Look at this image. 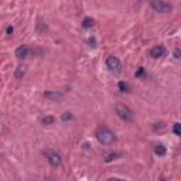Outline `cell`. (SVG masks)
I'll return each mask as SVG.
<instances>
[{
  "instance_id": "cell-18",
  "label": "cell",
  "mask_w": 181,
  "mask_h": 181,
  "mask_svg": "<svg viewBox=\"0 0 181 181\" xmlns=\"http://www.w3.org/2000/svg\"><path fill=\"white\" fill-rule=\"evenodd\" d=\"M174 57H175V58H180V57H181V50H178V48H177V50L174 51Z\"/></svg>"
},
{
  "instance_id": "cell-20",
  "label": "cell",
  "mask_w": 181,
  "mask_h": 181,
  "mask_svg": "<svg viewBox=\"0 0 181 181\" xmlns=\"http://www.w3.org/2000/svg\"><path fill=\"white\" fill-rule=\"evenodd\" d=\"M108 181H123V180H119V178H110V180H108Z\"/></svg>"
},
{
  "instance_id": "cell-9",
  "label": "cell",
  "mask_w": 181,
  "mask_h": 181,
  "mask_svg": "<svg viewBox=\"0 0 181 181\" xmlns=\"http://www.w3.org/2000/svg\"><path fill=\"white\" fill-rule=\"evenodd\" d=\"M166 152H167V150H166V147H164L163 144H157L154 147V153L157 156H164V154H166Z\"/></svg>"
},
{
  "instance_id": "cell-4",
  "label": "cell",
  "mask_w": 181,
  "mask_h": 181,
  "mask_svg": "<svg viewBox=\"0 0 181 181\" xmlns=\"http://www.w3.org/2000/svg\"><path fill=\"white\" fill-rule=\"evenodd\" d=\"M44 156H45V158L48 160V163H50L51 166H54V167L59 166V164H61V161H63L61 156H59L57 152H54V150H45Z\"/></svg>"
},
{
  "instance_id": "cell-2",
  "label": "cell",
  "mask_w": 181,
  "mask_h": 181,
  "mask_svg": "<svg viewBox=\"0 0 181 181\" xmlns=\"http://www.w3.org/2000/svg\"><path fill=\"white\" fill-rule=\"evenodd\" d=\"M115 109H116L118 116L122 119V120H125V122H130V120H133L134 113H133V110L128 106V105H125V103H116Z\"/></svg>"
},
{
  "instance_id": "cell-7",
  "label": "cell",
  "mask_w": 181,
  "mask_h": 181,
  "mask_svg": "<svg viewBox=\"0 0 181 181\" xmlns=\"http://www.w3.org/2000/svg\"><path fill=\"white\" fill-rule=\"evenodd\" d=\"M28 54H30V48L27 47V45H20V47L16 50V57H17L18 59L26 58Z\"/></svg>"
},
{
  "instance_id": "cell-15",
  "label": "cell",
  "mask_w": 181,
  "mask_h": 181,
  "mask_svg": "<svg viewBox=\"0 0 181 181\" xmlns=\"http://www.w3.org/2000/svg\"><path fill=\"white\" fill-rule=\"evenodd\" d=\"M24 72H26V69H24V67H18L17 71H16V77L17 78H21L24 75Z\"/></svg>"
},
{
  "instance_id": "cell-5",
  "label": "cell",
  "mask_w": 181,
  "mask_h": 181,
  "mask_svg": "<svg viewBox=\"0 0 181 181\" xmlns=\"http://www.w3.org/2000/svg\"><path fill=\"white\" fill-rule=\"evenodd\" d=\"M106 67L110 69V71H116L118 72L120 69V61H119L118 57H109L106 59Z\"/></svg>"
},
{
  "instance_id": "cell-3",
  "label": "cell",
  "mask_w": 181,
  "mask_h": 181,
  "mask_svg": "<svg viewBox=\"0 0 181 181\" xmlns=\"http://www.w3.org/2000/svg\"><path fill=\"white\" fill-rule=\"evenodd\" d=\"M150 6L158 13H168L173 9L171 4L167 3V2H163V0H153L152 3H150Z\"/></svg>"
},
{
  "instance_id": "cell-14",
  "label": "cell",
  "mask_w": 181,
  "mask_h": 181,
  "mask_svg": "<svg viewBox=\"0 0 181 181\" xmlns=\"http://www.w3.org/2000/svg\"><path fill=\"white\" fill-rule=\"evenodd\" d=\"M173 132H174L175 134H178V136H181V123H175V125L173 126Z\"/></svg>"
},
{
  "instance_id": "cell-11",
  "label": "cell",
  "mask_w": 181,
  "mask_h": 181,
  "mask_svg": "<svg viewBox=\"0 0 181 181\" xmlns=\"http://www.w3.org/2000/svg\"><path fill=\"white\" fill-rule=\"evenodd\" d=\"M54 120H55V118H54V116H45V118H43L41 122L44 123V125H53Z\"/></svg>"
},
{
  "instance_id": "cell-19",
  "label": "cell",
  "mask_w": 181,
  "mask_h": 181,
  "mask_svg": "<svg viewBox=\"0 0 181 181\" xmlns=\"http://www.w3.org/2000/svg\"><path fill=\"white\" fill-rule=\"evenodd\" d=\"M142 74H143V68H139V69H137V72H136V77L137 78L142 77Z\"/></svg>"
},
{
  "instance_id": "cell-6",
  "label": "cell",
  "mask_w": 181,
  "mask_h": 181,
  "mask_svg": "<svg viewBox=\"0 0 181 181\" xmlns=\"http://www.w3.org/2000/svg\"><path fill=\"white\" fill-rule=\"evenodd\" d=\"M164 54H166V48L163 45H154V47L150 50V57L152 58H163Z\"/></svg>"
},
{
  "instance_id": "cell-10",
  "label": "cell",
  "mask_w": 181,
  "mask_h": 181,
  "mask_svg": "<svg viewBox=\"0 0 181 181\" xmlns=\"http://www.w3.org/2000/svg\"><path fill=\"white\" fill-rule=\"evenodd\" d=\"M118 88L120 89V92H129V91H130V86H129V83L123 82V81H120V82L118 83Z\"/></svg>"
},
{
  "instance_id": "cell-16",
  "label": "cell",
  "mask_w": 181,
  "mask_h": 181,
  "mask_svg": "<svg viewBox=\"0 0 181 181\" xmlns=\"http://www.w3.org/2000/svg\"><path fill=\"white\" fill-rule=\"evenodd\" d=\"M61 119H63L64 122H65V120H71V119H72V115H71V113H68V112H65V113L63 115V118H61Z\"/></svg>"
},
{
  "instance_id": "cell-17",
  "label": "cell",
  "mask_w": 181,
  "mask_h": 181,
  "mask_svg": "<svg viewBox=\"0 0 181 181\" xmlns=\"http://www.w3.org/2000/svg\"><path fill=\"white\" fill-rule=\"evenodd\" d=\"M6 33H7V36H13V33H14V28H13L12 26H9L6 28Z\"/></svg>"
},
{
  "instance_id": "cell-12",
  "label": "cell",
  "mask_w": 181,
  "mask_h": 181,
  "mask_svg": "<svg viewBox=\"0 0 181 181\" xmlns=\"http://www.w3.org/2000/svg\"><path fill=\"white\" fill-rule=\"evenodd\" d=\"M93 26V20L92 18H85V20L82 21V27L83 28H89V27Z\"/></svg>"
},
{
  "instance_id": "cell-1",
  "label": "cell",
  "mask_w": 181,
  "mask_h": 181,
  "mask_svg": "<svg viewBox=\"0 0 181 181\" xmlns=\"http://www.w3.org/2000/svg\"><path fill=\"white\" fill-rule=\"evenodd\" d=\"M95 136H96V139H98V142L101 143V144H105V146L112 144V143L116 140L115 133H113L112 130H109L108 128H105V126H101V128L96 129Z\"/></svg>"
},
{
  "instance_id": "cell-13",
  "label": "cell",
  "mask_w": 181,
  "mask_h": 181,
  "mask_svg": "<svg viewBox=\"0 0 181 181\" xmlns=\"http://www.w3.org/2000/svg\"><path fill=\"white\" fill-rule=\"evenodd\" d=\"M120 154H118V153H110V154H108L106 157H105V161L106 163H109V161H112V160H115L116 157H119Z\"/></svg>"
},
{
  "instance_id": "cell-8",
  "label": "cell",
  "mask_w": 181,
  "mask_h": 181,
  "mask_svg": "<svg viewBox=\"0 0 181 181\" xmlns=\"http://www.w3.org/2000/svg\"><path fill=\"white\" fill-rule=\"evenodd\" d=\"M44 96L48 98V99H61L63 98V93H59V92H45Z\"/></svg>"
}]
</instances>
